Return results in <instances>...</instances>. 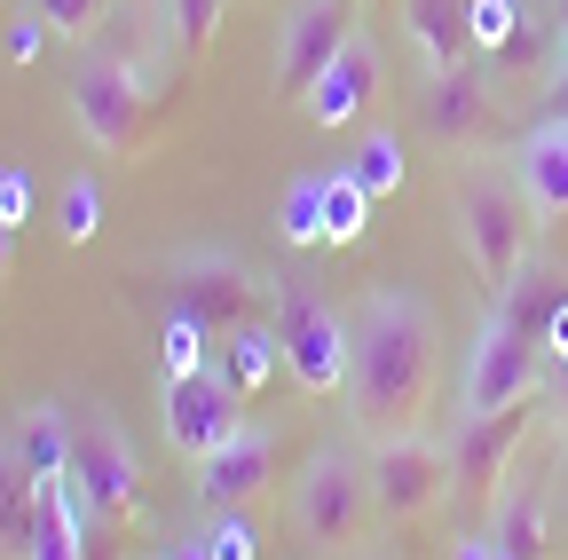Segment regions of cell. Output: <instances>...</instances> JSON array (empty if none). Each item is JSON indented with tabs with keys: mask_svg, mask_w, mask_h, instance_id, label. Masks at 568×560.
<instances>
[{
	"mask_svg": "<svg viewBox=\"0 0 568 560\" xmlns=\"http://www.w3.org/2000/svg\"><path fill=\"white\" fill-rule=\"evenodd\" d=\"M80 560H134V529L88 513V529H80Z\"/></svg>",
	"mask_w": 568,
	"mask_h": 560,
	"instance_id": "obj_33",
	"label": "cell"
},
{
	"mask_svg": "<svg viewBox=\"0 0 568 560\" xmlns=\"http://www.w3.org/2000/svg\"><path fill=\"white\" fill-rule=\"evenodd\" d=\"M40 529V474L17 458V442H0V560H24Z\"/></svg>",
	"mask_w": 568,
	"mask_h": 560,
	"instance_id": "obj_21",
	"label": "cell"
},
{
	"mask_svg": "<svg viewBox=\"0 0 568 560\" xmlns=\"http://www.w3.org/2000/svg\"><path fill=\"white\" fill-rule=\"evenodd\" d=\"M545 119L568 126V40H560V55H552V72H545Z\"/></svg>",
	"mask_w": 568,
	"mask_h": 560,
	"instance_id": "obj_37",
	"label": "cell"
},
{
	"mask_svg": "<svg viewBox=\"0 0 568 560\" xmlns=\"http://www.w3.org/2000/svg\"><path fill=\"white\" fill-rule=\"evenodd\" d=\"M166 17H174V48L182 55H205L213 32H222V0H166Z\"/></svg>",
	"mask_w": 568,
	"mask_h": 560,
	"instance_id": "obj_32",
	"label": "cell"
},
{
	"mask_svg": "<svg viewBox=\"0 0 568 560\" xmlns=\"http://www.w3.org/2000/svg\"><path fill=\"white\" fill-rule=\"evenodd\" d=\"M379 80H387V63H379V48H372V32L364 24H355V40L339 48V63H332V72L308 88V119L316 126H355V119H364L372 111V95H379Z\"/></svg>",
	"mask_w": 568,
	"mask_h": 560,
	"instance_id": "obj_16",
	"label": "cell"
},
{
	"mask_svg": "<svg viewBox=\"0 0 568 560\" xmlns=\"http://www.w3.org/2000/svg\"><path fill=\"white\" fill-rule=\"evenodd\" d=\"M205 552H213V560H253V529H245L237 513H213V521H205Z\"/></svg>",
	"mask_w": 568,
	"mask_h": 560,
	"instance_id": "obj_34",
	"label": "cell"
},
{
	"mask_svg": "<svg viewBox=\"0 0 568 560\" xmlns=\"http://www.w3.org/2000/svg\"><path fill=\"white\" fill-rule=\"evenodd\" d=\"M355 356H347V418L364 442L387 435H418L426 403H435V371H443V332L435 308L403 285H372L364 308L347 316Z\"/></svg>",
	"mask_w": 568,
	"mask_h": 560,
	"instance_id": "obj_1",
	"label": "cell"
},
{
	"mask_svg": "<svg viewBox=\"0 0 568 560\" xmlns=\"http://www.w3.org/2000/svg\"><path fill=\"white\" fill-rule=\"evenodd\" d=\"M71 489H80V506H88L95 521L142 529V466H134L119 418H111L103 403L71 410Z\"/></svg>",
	"mask_w": 568,
	"mask_h": 560,
	"instance_id": "obj_7",
	"label": "cell"
},
{
	"mask_svg": "<svg viewBox=\"0 0 568 560\" xmlns=\"http://www.w3.org/2000/svg\"><path fill=\"white\" fill-rule=\"evenodd\" d=\"M268 474H276V435L245 418V427L213 450V458H197V506L205 513H245L261 489H268Z\"/></svg>",
	"mask_w": 568,
	"mask_h": 560,
	"instance_id": "obj_14",
	"label": "cell"
},
{
	"mask_svg": "<svg viewBox=\"0 0 568 560\" xmlns=\"http://www.w3.org/2000/svg\"><path fill=\"white\" fill-rule=\"evenodd\" d=\"M159 119H166V95H151L134 72H119V63L88 55L80 72H71V126L88 134V151L134 159V151L159 134Z\"/></svg>",
	"mask_w": 568,
	"mask_h": 560,
	"instance_id": "obj_6",
	"label": "cell"
},
{
	"mask_svg": "<svg viewBox=\"0 0 568 560\" xmlns=\"http://www.w3.org/2000/svg\"><path fill=\"white\" fill-rule=\"evenodd\" d=\"M213 364H222V379L253 403L276 371H284V347H276V324H245V332H230L222 347H213Z\"/></svg>",
	"mask_w": 568,
	"mask_h": 560,
	"instance_id": "obj_24",
	"label": "cell"
},
{
	"mask_svg": "<svg viewBox=\"0 0 568 560\" xmlns=\"http://www.w3.org/2000/svg\"><path fill=\"white\" fill-rule=\"evenodd\" d=\"M17 458L40 474V481H55V474H71V410L63 403H24L17 410Z\"/></svg>",
	"mask_w": 568,
	"mask_h": 560,
	"instance_id": "obj_22",
	"label": "cell"
},
{
	"mask_svg": "<svg viewBox=\"0 0 568 560\" xmlns=\"http://www.w3.org/2000/svg\"><path fill=\"white\" fill-rule=\"evenodd\" d=\"M88 55H103V63H119V72H134L151 95H166L174 103V17L159 9V0H111L103 9V24L88 32Z\"/></svg>",
	"mask_w": 568,
	"mask_h": 560,
	"instance_id": "obj_10",
	"label": "cell"
},
{
	"mask_svg": "<svg viewBox=\"0 0 568 560\" xmlns=\"http://www.w3.org/2000/svg\"><path fill=\"white\" fill-rule=\"evenodd\" d=\"M552 24H560V40H568V0H552Z\"/></svg>",
	"mask_w": 568,
	"mask_h": 560,
	"instance_id": "obj_42",
	"label": "cell"
},
{
	"mask_svg": "<svg viewBox=\"0 0 568 560\" xmlns=\"http://www.w3.org/2000/svg\"><path fill=\"white\" fill-rule=\"evenodd\" d=\"M55 230H63V245H88V237L103 230V190H95L88 174L63 182V197H55Z\"/></svg>",
	"mask_w": 568,
	"mask_h": 560,
	"instance_id": "obj_28",
	"label": "cell"
},
{
	"mask_svg": "<svg viewBox=\"0 0 568 560\" xmlns=\"http://www.w3.org/2000/svg\"><path fill=\"white\" fill-rule=\"evenodd\" d=\"M450 560H497V544H489V529H481V537H458V552H450Z\"/></svg>",
	"mask_w": 568,
	"mask_h": 560,
	"instance_id": "obj_39",
	"label": "cell"
},
{
	"mask_svg": "<svg viewBox=\"0 0 568 560\" xmlns=\"http://www.w3.org/2000/svg\"><path fill=\"white\" fill-rule=\"evenodd\" d=\"M9 268H17V222H0V285H9Z\"/></svg>",
	"mask_w": 568,
	"mask_h": 560,
	"instance_id": "obj_40",
	"label": "cell"
},
{
	"mask_svg": "<svg viewBox=\"0 0 568 560\" xmlns=\"http://www.w3.org/2000/svg\"><path fill=\"white\" fill-rule=\"evenodd\" d=\"M268 324H276L284 371H293V387H301V395H316V403L347 395V356H355V332H347V316H339L332 301H316L308 285H293V276H284L276 301H268Z\"/></svg>",
	"mask_w": 568,
	"mask_h": 560,
	"instance_id": "obj_5",
	"label": "cell"
},
{
	"mask_svg": "<svg viewBox=\"0 0 568 560\" xmlns=\"http://www.w3.org/2000/svg\"><path fill=\"white\" fill-rule=\"evenodd\" d=\"M372 521H379V506H372L364 458L339 450V442L316 450V458L301 466V481H293V529H301V544H308V552H355Z\"/></svg>",
	"mask_w": 568,
	"mask_h": 560,
	"instance_id": "obj_4",
	"label": "cell"
},
{
	"mask_svg": "<svg viewBox=\"0 0 568 560\" xmlns=\"http://www.w3.org/2000/svg\"><path fill=\"white\" fill-rule=\"evenodd\" d=\"M450 214H458V245H466V268L481 276V293L497 301L521 276V261L537 253V214L514 182V166H489V159H466L458 182H450Z\"/></svg>",
	"mask_w": 568,
	"mask_h": 560,
	"instance_id": "obj_2",
	"label": "cell"
},
{
	"mask_svg": "<svg viewBox=\"0 0 568 560\" xmlns=\"http://www.w3.org/2000/svg\"><path fill=\"white\" fill-rule=\"evenodd\" d=\"M418 111H426V126H435L450 151H474V143H489V126H497L489 72H474V63H458V72H426V95H418Z\"/></svg>",
	"mask_w": 568,
	"mask_h": 560,
	"instance_id": "obj_15",
	"label": "cell"
},
{
	"mask_svg": "<svg viewBox=\"0 0 568 560\" xmlns=\"http://www.w3.org/2000/svg\"><path fill=\"white\" fill-rule=\"evenodd\" d=\"M529 395H545V347L489 308V324H481L474 347H466V371H458V418L514 410V403H529Z\"/></svg>",
	"mask_w": 568,
	"mask_h": 560,
	"instance_id": "obj_8",
	"label": "cell"
},
{
	"mask_svg": "<svg viewBox=\"0 0 568 560\" xmlns=\"http://www.w3.org/2000/svg\"><path fill=\"white\" fill-rule=\"evenodd\" d=\"M32 197H40V190H32L24 166H0V222H17V230H24V222H32Z\"/></svg>",
	"mask_w": 568,
	"mask_h": 560,
	"instance_id": "obj_35",
	"label": "cell"
},
{
	"mask_svg": "<svg viewBox=\"0 0 568 560\" xmlns=\"http://www.w3.org/2000/svg\"><path fill=\"white\" fill-rule=\"evenodd\" d=\"M134 560H166V552H134Z\"/></svg>",
	"mask_w": 568,
	"mask_h": 560,
	"instance_id": "obj_43",
	"label": "cell"
},
{
	"mask_svg": "<svg viewBox=\"0 0 568 560\" xmlns=\"http://www.w3.org/2000/svg\"><path fill=\"white\" fill-rule=\"evenodd\" d=\"M245 427V395L222 379V364H205L190 379H166V450L174 458H213L230 435Z\"/></svg>",
	"mask_w": 568,
	"mask_h": 560,
	"instance_id": "obj_13",
	"label": "cell"
},
{
	"mask_svg": "<svg viewBox=\"0 0 568 560\" xmlns=\"http://www.w3.org/2000/svg\"><path fill=\"white\" fill-rule=\"evenodd\" d=\"M80 529H88V506H80V489H71V474L40 481V529H32L24 560H80Z\"/></svg>",
	"mask_w": 568,
	"mask_h": 560,
	"instance_id": "obj_23",
	"label": "cell"
},
{
	"mask_svg": "<svg viewBox=\"0 0 568 560\" xmlns=\"http://www.w3.org/2000/svg\"><path fill=\"white\" fill-rule=\"evenodd\" d=\"M364 230H372V197L347 182V166L324 174V245H355Z\"/></svg>",
	"mask_w": 568,
	"mask_h": 560,
	"instance_id": "obj_26",
	"label": "cell"
},
{
	"mask_svg": "<svg viewBox=\"0 0 568 560\" xmlns=\"http://www.w3.org/2000/svg\"><path fill=\"white\" fill-rule=\"evenodd\" d=\"M497 316L545 347V339H552V324L568 316V268H560V261H545V253H529V261H521V276H514L506 293H497Z\"/></svg>",
	"mask_w": 568,
	"mask_h": 560,
	"instance_id": "obj_18",
	"label": "cell"
},
{
	"mask_svg": "<svg viewBox=\"0 0 568 560\" xmlns=\"http://www.w3.org/2000/svg\"><path fill=\"white\" fill-rule=\"evenodd\" d=\"M545 395L568 403V347H560V356H545Z\"/></svg>",
	"mask_w": 568,
	"mask_h": 560,
	"instance_id": "obj_38",
	"label": "cell"
},
{
	"mask_svg": "<svg viewBox=\"0 0 568 560\" xmlns=\"http://www.w3.org/2000/svg\"><path fill=\"white\" fill-rule=\"evenodd\" d=\"M552 521H560V537H568V466H560V489H552Z\"/></svg>",
	"mask_w": 568,
	"mask_h": 560,
	"instance_id": "obj_41",
	"label": "cell"
},
{
	"mask_svg": "<svg viewBox=\"0 0 568 560\" xmlns=\"http://www.w3.org/2000/svg\"><path fill=\"white\" fill-rule=\"evenodd\" d=\"M24 9L55 32V40H80L88 48V32L103 24V9H111V0H24Z\"/></svg>",
	"mask_w": 568,
	"mask_h": 560,
	"instance_id": "obj_31",
	"label": "cell"
},
{
	"mask_svg": "<svg viewBox=\"0 0 568 560\" xmlns=\"http://www.w3.org/2000/svg\"><path fill=\"white\" fill-rule=\"evenodd\" d=\"M347 40H355V0H293V17L276 32V95L308 103V88L339 63Z\"/></svg>",
	"mask_w": 568,
	"mask_h": 560,
	"instance_id": "obj_11",
	"label": "cell"
},
{
	"mask_svg": "<svg viewBox=\"0 0 568 560\" xmlns=\"http://www.w3.org/2000/svg\"><path fill=\"white\" fill-rule=\"evenodd\" d=\"M474 0H403V32L418 48L426 72H458V63H474Z\"/></svg>",
	"mask_w": 568,
	"mask_h": 560,
	"instance_id": "obj_19",
	"label": "cell"
},
{
	"mask_svg": "<svg viewBox=\"0 0 568 560\" xmlns=\"http://www.w3.org/2000/svg\"><path fill=\"white\" fill-rule=\"evenodd\" d=\"M364 474H372L379 521H395V529L426 521V513H435L450 489H458L450 442H426V435H387V442H372V450H364Z\"/></svg>",
	"mask_w": 568,
	"mask_h": 560,
	"instance_id": "obj_9",
	"label": "cell"
},
{
	"mask_svg": "<svg viewBox=\"0 0 568 560\" xmlns=\"http://www.w3.org/2000/svg\"><path fill=\"white\" fill-rule=\"evenodd\" d=\"M159 364H166V379H190V371L213 364V339H205L190 316H166V332H159Z\"/></svg>",
	"mask_w": 568,
	"mask_h": 560,
	"instance_id": "obj_29",
	"label": "cell"
},
{
	"mask_svg": "<svg viewBox=\"0 0 568 560\" xmlns=\"http://www.w3.org/2000/svg\"><path fill=\"white\" fill-rule=\"evenodd\" d=\"M276 230H284V245H324V174H308V182L284 190Z\"/></svg>",
	"mask_w": 568,
	"mask_h": 560,
	"instance_id": "obj_27",
	"label": "cell"
},
{
	"mask_svg": "<svg viewBox=\"0 0 568 560\" xmlns=\"http://www.w3.org/2000/svg\"><path fill=\"white\" fill-rule=\"evenodd\" d=\"M514 182H521V197H529L537 230H545V222H568V126H560V119L529 126L521 143H514Z\"/></svg>",
	"mask_w": 568,
	"mask_h": 560,
	"instance_id": "obj_17",
	"label": "cell"
},
{
	"mask_svg": "<svg viewBox=\"0 0 568 560\" xmlns=\"http://www.w3.org/2000/svg\"><path fill=\"white\" fill-rule=\"evenodd\" d=\"M489 544H497V560H552V506L529 481H514L489 506Z\"/></svg>",
	"mask_w": 568,
	"mask_h": 560,
	"instance_id": "obj_20",
	"label": "cell"
},
{
	"mask_svg": "<svg viewBox=\"0 0 568 560\" xmlns=\"http://www.w3.org/2000/svg\"><path fill=\"white\" fill-rule=\"evenodd\" d=\"M268 301H276V285H261L237 253H205L197 245V253H174V268H166V316H190L213 347L230 332H245V324H261Z\"/></svg>",
	"mask_w": 568,
	"mask_h": 560,
	"instance_id": "obj_3",
	"label": "cell"
},
{
	"mask_svg": "<svg viewBox=\"0 0 568 560\" xmlns=\"http://www.w3.org/2000/svg\"><path fill=\"white\" fill-rule=\"evenodd\" d=\"M521 17H529V0H474V17H466V24H474V55L489 63L497 48L521 32Z\"/></svg>",
	"mask_w": 568,
	"mask_h": 560,
	"instance_id": "obj_30",
	"label": "cell"
},
{
	"mask_svg": "<svg viewBox=\"0 0 568 560\" xmlns=\"http://www.w3.org/2000/svg\"><path fill=\"white\" fill-rule=\"evenodd\" d=\"M48 40H55V32H48V24H40L32 9H24V17H17V32H9V63H32V55H40Z\"/></svg>",
	"mask_w": 568,
	"mask_h": 560,
	"instance_id": "obj_36",
	"label": "cell"
},
{
	"mask_svg": "<svg viewBox=\"0 0 568 560\" xmlns=\"http://www.w3.org/2000/svg\"><path fill=\"white\" fill-rule=\"evenodd\" d=\"M521 435H529V403L458 418V435H450V474H458V489H450V498H466V513H489L497 498H506V466H514Z\"/></svg>",
	"mask_w": 568,
	"mask_h": 560,
	"instance_id": "obj_12",
	"label": "cell"
},
{
	"mask_svg": "<svg viewBox=\"0 0 568 560\" xmlns=\"http://www.w3.org/2000/svg\"><path fill=\"white\" fill-rule=\"evenodd\" d=\"M347 182L364 190L372 205L395 197V190H403V143H395V134H364V151L347 159Z\"/></svg>",
	"mask_w": 568,
	"mask_h": 560,
	"instance_id": "obj_25",
	"label": "cell"
}]
</instances>
